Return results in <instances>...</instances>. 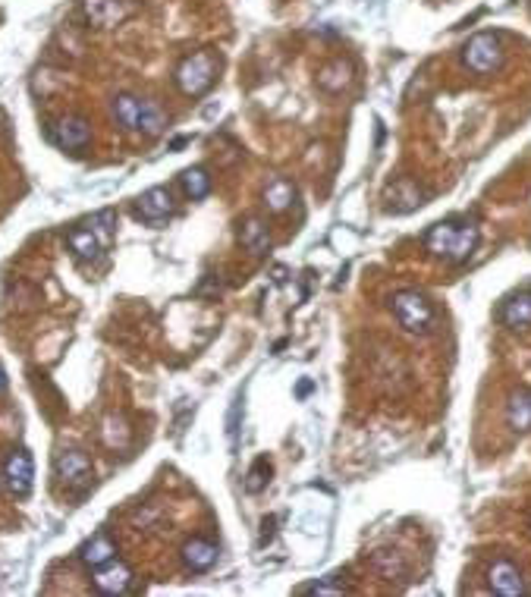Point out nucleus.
Masks as SVG:
<instances>
[{
	"label": "nucleus",
	"instance_id": "obj_1",
	"mask_svg": "<svg viewBox=\"0 0 531 597\" xmlns=\"http://www.w3.org/2000/svg\"><path fill=\"white\" fill-rule=\"evenodd\" d=\"M475 245H478V226H472V224L447 221V224L431 226L425 236V249L447 264L466 262V258L475 252Z\"/></svg>",
	"mask_w": 531,
	"mask_h": 597
},
{
	"label": "nucleus",
	"instance_id": "obj_2",
	"mask_svg": "<svg viewBox=\"0 0 531 597\" xmlns=\"http://www.w3.org/2000/svg\"><path fill=\"white\" fill-rule=\"evenodd\" d=\"M217 73H221V57L214 51H195L189 57L180 60L176 66L173 79H176V88L189 98H199V95L208 92L214 85Z\"/></svg>",
	"mask_w": 531,
	"mask_h": 597
},
{
	"label": "nucleus",
	"instance_id": "obj_3",
	"mask_svg": "<svg viewBox=\"0 0 531 597\" xmlns=\"http://www.w3.org/2000/svg\"><path fill=\"white\" fill-rule=\"evenodd\" d=\"M393 314L408 333H428L434 327V305L418 290H399L390 299Z\"/></svg>",
	"mask_w": 531,
	"mask_h": 597
},
{
	"label": "nucleus",
	"instance_id": "obj_4",
	"mask_svg": "<svg viewBox=\"0 0 531 597\" xmlns=\"http://www.w3.org/2000/svg\"><path fill=\"white\" fill-rule=\"evenodd\" d=\"M462 64L478 75H490L503 66V45L497 35L481 32V35L468 38V45L462 47Z\"/></svg>",
	"mask_w": 531,
	"mask_h": 597
},
{
	"label": "nucleus",
	"instance_id": "obj_5",
	"mask_svg": "<svg viewBox=\"0 0 531 597\" xmlns=\"http://www.w3.org/2000/svg\"><path fill=\"white\" fill-rule=\"evenodd\" d=\"M92 585L98 594H111V597L126 594L129 588H133V569L120 560H111V562H104V566L94 569Z\"/></svg>",
	"mask_w": 531,
	"mask_h": 597
},
{
	"label": "nucleus",
	"instance_id": "obj_6",
	"mask_svg": "<svg viewBox=\"0 0 531 597\" xmlns=\"http://www.w3.org/2000/svg\"><path fill=\"white\" fill-rule=\"evenodd\" d=\"M32 478H35V469H32V459L25 450H13L6 456V465H4V484L10 493L16 497H25L32 491Z\"/></svg>",
	"mask_w": 531,
	"mask_h": 597
},
{
	"label": "nucleus",
	"instance_id": "obj_7",
	"mask_svg": "<svg viewBox=\"0 0 531 597\" xmlns=\"http://www.w3.org/2000/svg\"><path fill=\"white\" fill-rule=\"evenodd\" d=\"M51 139L66 151H82L92 142V126H88V120H82V116H64V120L54 123Z\"/></svg>",
	"mask_w": 531,
	"mask_h": 597
},
{
	"label": "nucleus",
	"instance_id": "obj_8",
	"mask_svg": "<svg viewBox=\"0 0 531 597\" xmlns=\"http://www.w3.org/2000/svg\"><path fill=\"white\" fill-rule=\"evenodd\" d=\"M57 478L66 487H85L92 482V459L82 450H64L57 456Z\"/></svg>",
	"mask_w": 531,
	"mask_h": 597
},
{
	"label": "nucleus",
	"instance_id": "obj_9",
	"mask_svg": "<svg viewBox=\"0 0 531 597\" xmlns=\"http://www.w3.org/2000/svg\"><path fill=\"white\" fill-rule=\"evenodd\" d=\"M487 585H490V592L503 594V597H519L528 592L522 572L509 560H497L494 566L487 569Z\"/></svg>",
	"mask_w": 531,
	"mask_h": 597
},
{
	"label": "nucleus",
	"instance_id": "obj_10",
	"mask_svg": "<svg viewBox=\"0 0 531 597\" xmlns=\"http://www.w3.org/2000/svg\"><path fill=\"white\" fill-rule=\"evenodd\" d=\"M352 79H356V70H352V64L343 57L330 60V64H324L321 70H318V88L327 95H343L346 88L352 85Z\"/></svg>",
	"mask_w": 531,
	"mask_h": 597
},
{
	"label": "nucleus",
	"instance_id": "obj_11",
	"mask_svg": "<svg viewBox=\"0 0 531 597\" xmlns=\"http://www.w3.org/2000/svg\"><path fill=\"white\" fill-rule=\"evenodd\" d=\"M82 10H85L88 23L98 25V29H113L126 16L123 0H82Z\"/></svg>",
	"mask_w": 531,
	"mask_h": 597
},
{
	"label": "nucleus",
	"instance_id": "obj_12",
	"mask_svg": "<svg viewBox=\"0 0 531 597\" xmlns=\"http://www.w3.org/2000/svg\"><path fill=\"white\" fill-rule=\"evenodd\" d=\"M170 214H173V198H170V189L154 186L139 198V217H145V221L154 224V221H163V217H170Z\"/></svg>",
	"mask_w": 531,
	"mask_h": 597
},
{
	"label": "nucleus",
	"instance_id": "obj_13",
	"mask_svg": "<svg viewBox=\"0 0 531 597\" xmlns=\"http://www.w3.org/2000/svg\"><path fill=\"white\" fill-rule=\"evenodd\" d=\"M500 321L513 331L519 327H528L531 324V290H522L516 296H509L506 302L500 305Z\"/></svg>",
	"mask_w": 531,
	"mask_h": 597
},
{
	"label": "nucleus",
	"instance_id": "obj_14",
	"mask_svg": "<svg viewBox=\"0 0 531 597\" xmlns=\"http://www.w3.org/2000/svg\"><path fill=\"white\" fill-rule=\"evenodd\" d=\"M240 243L245 252L251 255H264L270 249V233H268V224L261 217H245L240 224Z\"/></svg>",
	"mask_w": 531,
	"mask_h": 597
},
{
	"label": "nucleus",
	"instance_id": "obj_15",
	"mask_svg": "<svg viewBox=\"0 0 531 597\" xmlns=\"http://www.w3.org/2000/svg\"><path fill=\"white\" fill-rule=\"evenodd\" d=\"M182 562H186L192 572H208L217 562V547L204 538H192L182 544Z\"/></svg>",
	"mask_w": 531,
	"mask_h": 597
},
{
	"label": "nucleus",
	"instance_id": "obj_16",
	"mask_svg": "<svg viewBox=\"0 0 531 597\" xmlns=\"http://www.w3.org/2000/svg\"><path fill=\"white\" fill-rule=\"evenodd\" d=\"M111 560H117V544L107 534H94L88 544L79 547V562H85L88 569H98Z\"/></svg>",
	"mask_w": 531,
	"mask_h": 597
},
{
	"label": "nucleus",
	"instance_id": "obj_17",
	"mask_svg": "<svg viewBox=\"0 0 531 597\" xmlns=\"http://www.w3.org/2000/svg\"><path fill=\"white\" fill-rule=\"evenodd\" d=\"M506 422H509V428L519 431V434L531 431V390H516V393L509 396Z\"/></svg>",
	"mask_w": 531,
	"mask_h": 597
},
{
	"label": "nucleus",
	"instance_id": "obj_18",
	"mask_svg": "<svg viewBox=\"0 0 531 597\" xmlns=\"http://www.w3.org/2000/svg\"><path fill=\"white\" fill-rule=\"evenodd\" d=\"M292 202H296V186L290 180L280 176V180L268 183V189H264V208L274 211V214H283Z\"/></svg>",
	"mask_w": 531,
	"mask_h": 597
},
{
	"label": "nucleus",
	"instance_id": "obj_19",
	"mask_svg": "<svg viewBox=\"0 0 531 597\" xmlns=\"http://www.w3.org/2000/svg\"><path fill=\"white\" fill-rule=\"evenodd\" d=\"M139 111H142V98H135V95H117L113 98V116H117V123L123 129H129V133H139Z\"/></svg>",
	"mask_w": 531,
	"mask_h": 597
},
{
	"label": "nucleus",
	"instance_id": "obj_20",
	"mask_svg": "<svg viewBox=\"0 0 531 597\" xmlns=\"http://www.w3.org/2000/svg\"><path fill=\"white\" fill-rule=\"evenodd\" d=\"M371 569L384 579H403L406 575V560L399 551H374L371 553Z\"/></svg>",
	"mask_w": 531,
	"mask_h": 597
},
{
	"label": "nucleus",
	"instance_id": "obj_21",
	"mask_svg": "<svg viewBox=\"0 0 531 597\" xmlns=\"http://www.w3.org/2000/svg\"><path fill=\"white\" fill-rule=\"evenodd\" d=\"M163 129H167V114L161 111L154 101H142V111H139V133L148 135V139H154V135H161Z\"/></svg>",
	"mask_w": 531,
	"mask_h": 597
},
{
	"label": "nucleus",
	"instance_id": "obj_22",
	"mask_svg": "<svg viewBox=\"0 0 531 597\" xmlns=\"http://www.w3.org/2000/svg\"><path fill=\"white\" fill-rule=\"evenodd\" d=\"M182 189H186V195L192 198V202H202L204 195L211 192V176L204 167H192L182 174Z\"/></svg>",
	"mask_w": 531,
	"mask_h": 597
},
{
	"label": "nucleus",
	"instance_id": "obj_23",
	"mask_svg": "<svg viewBox=\"0 0 531 597\" xmlns=\"http://www.w3.org/2000/svg\"><path fill=\"white\" fill-rule=\"evenodd\" d=\"M415 204H421V192L408 180L397 183V186L390 189V208L393 211H408V208H415Z\"/></svg>",
	"mask_w": 531,
	"mask_h": 597
},
{
	"label": "nucleus",
	"instance_id": "obj_24",
	"mask_svg": "<svg viewBox=\"0 0 531 597\" xmlns=\"http://www.w3.org/2000/svg\"><path fill=\"white\" fill-rule=\"evenodd\" d=\"M70 245H73V252H76L79 258H94L98 255V249H101V239L94 236V230L88 226V230H73L70 233Z\"/></svg>",
	"mask_w": 531,
	"mask_h": 597
},
{
	"label": "nucleus",
	"instance_id": "obj_25",
	"mask_svg": "<svg viewBox=\"0 0 531 597\" xmlns=\"http://www.w3.org/2000/svg\"><path fill=\"white\" fill-rule=\"evenodd\" d=\"M101 437H104V443L111 450H126L129 447V428L123 418H107L104 428H101Z\"/></svg>",
	"mask_w": 531,
	"mask_h": 597
},
{
	"label": "nucleus",
	"instance_id": "obj_26",
	"mask_svg": "<svg viewBox=\"0 0 531 597\" xmlns=\"http://www.w3.org/2000/svg\"><path fill=\"white\" fill-rule=\"evenodd\" d=\"M268 475H270V465L268 459H258L255 465H251V472L245 475V491L249 493H258L264 484H268Z\"/></svg>",
	"mask_w": 531,
	"mask_h": 597
},
{
	"label": "nucleus",
	"instance_id": "obj_27",
	"mask_svg": "<svg viewBox=\"0 0 531 597\" xmlns=\"http://www.w3.org/2000/svg\"><path fill=\"white\" fill-rule=\"evenodd\" d=\"M113 224H117V214H113V211H101V214L92 221V230H94V236L101 239V245L111 243V236H113Z\"/></svg>",
	"mask_w": 531,
	"mask_h": 597
},
{
	"label": "nucleus",
	"instance_id": "obj_28",
	"mask_svg": "<svg viewBox=\"0 0 531 597\" xmlns=\"http://www.w3.org/2000/svg\"><path fill=\"white\" fill-rule=\"evenodd\" d=\"M305 594H343L346 588L343 585H309V588H302Z\"/></svg>",
	"mask_w": 531,
	"mask_h": 597
},
{
	"label": "nucleus",
	"instance_id": "obj_29",
	"mask_svg": "<svg viewBox=\"0 0 531 597\" xmlns=\"http://www.w3.org/2000/svg\"><path fill=\"white\" fill-rule=\"evenodd\" d=\"M6 390V374H4V368H0V393Z\"/></svg>",
	"mask_w": 531,
	"mask_h": 597
}]
</instances>
